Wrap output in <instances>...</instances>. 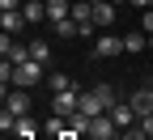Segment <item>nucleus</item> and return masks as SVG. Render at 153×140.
I'll list each match as a JSON object with an SVG mask.
<instances>
[{
    "label": "nucleus",
    "instance_id": "1",
    "mask_svg": "<svg viewBox=\"0 0 153 140\" xmlns=\"http://www.w3.org/2000/svg\"><path fill=\"white\" fill-rule=\"evenodd\" d=\"M94 55H98V59H115V55H123V38L111 34V30H102L98 38H94Z\"/></svg>",
    "mask_w": 153,
    "mask_h": 140
},
{
    "label": "nucleus",
    "instance_id": "2",
    "mask_svg": "<svg viewBox=\"0 0 153 140\" xmlns=\"http://www.w3.org/2000/svg\"><path fill=\"white\" fill-rule=\"evenodd\" d=\"M38 81H43V64H38V59L17 64V72H13V85H17V89H30V85H38Z\"/></svg>",
    "mask_w": 153,
    "mask_h": 140
},
{
    "label": "nucleus",
    "instance_id": "3",
    "mask_svg": "<svg viewBox=\"0 0 153 140\" xmlns=\"http://www.w3.org/2000/svg\"><path fill=\"white\" fill-rule=\"evenodd\" d=\"M76 102H81V93H76V89H60V93H51V115H72L76 110Z\"/></svg>",
    "mask_w": 153,
    "mask_h": 140
},
{
    "label": "nucleus",
    "instance_id": "4",
    "mask_svg": "<svg viewBox=\"0 0 153 140\" xmlns=\"http://www.w3.org/2000/svg\"><path fill=\"white\" fill-rule=\"evenodd\" d=\"M30 21H26V13L22 9H9V13H0V30H4V34H22Z\"/></svg>",
    "mask_w": 153,
    "mask_h": 140
},
{
    "label": "nucleus",
    "instance_id": "5",
    "mask_svg": "<svg viewBox=\"0 0 153 140\" xmlns=\"http://www.w3.org/2000/svg\"><path fill=\"white\" fill-rule=\"evenodd\" d=\"M89 136H94V140H106V136H115V119H111V110L94 115V123H89Z\"/></svg>",
    "mask_w": 153,
    "mask_h": 140
},
{
    "label": "nucleus",
    "instance_id": "6",
    "mask_svg": "<svg viewBox=\"0 0 153 140\" xmlns=\"http://www.w3.org/2000/svg\"><path fill=\"white\" fill-rule=\"evenodd\" d=\"M94 26H98V30H111L115 26V4H111V0H98V4H94Z\"/></svg>",
    "mask_w": 153,
    "mask_h": 140
},
{
    "label": "nucleus",
    "instance_id": "7",
    "mask_svg": "<svg viewBox=\"0 0 153 140\" xmlns=\"http://www.w3.org/2000/svg\"><path fill=\"white\" fill-rule=\"evenodd\" d=\"M4 102H9V110H13L17 119H22V115H30V93H26V89H13V93L4 89Z\"/></svg>",
    "mask_w": 153,
    "mask_h": 140
},
{
    "label": "nucleus",
    "instance_id": "8",
    "mask_svg": "<svg viewBox=\"0 0 153 140\" xmlns=\"http://www.w3.org/2000/svg\"><path fill=\"white\" fill-rule=\"evenodd\" d=\"M76 110L94 119V115H102V110H106V102H102V98L94 93V89H85V93H81V102H76Z\"/></svg>",
    "mask_w": 153,
    "mask_h": 140
},
{
    "label": "nucleus",
    "instance_id": "9",
    "mask_svg": "<svg viewBox=\"0 0 153 140\" xmlns=\"http://www.w3.org/2000/svg\"><path fill=\"white\" fill-rule=\"evenodd\" d=\"M132 102V110H136V119H145V115H153V89H136L128 98Z\"/></svg>",
    "mask_w": 153,
    "mask_h": 140
},
{
    "label": "nucleus",
    "instance_id": "10",
    "mask_svg": "<svg viewBox=\"0 0 153 140\" xmlns=\"http://www.w3.org/2000/svg\"><path fill=\"white\" fill-rule=\"evenodd\" d=\"M111 119H115V127H132V123H136V110H132V102H115L111 106Z\"/></svg>",
    "mask_w": 153,
    "mask_h": 140
},
{
    "label": "nucleus",
    "instance_id": "11",
    "mask_svg": "<svg viewBox=\"0 0 153 140\" xmlns=\"http://www.w3.org/2000/svg\"><path fill=\"white\" fill-rule=\"evenodd\" d=\"M72 17V0H47V21H64Z\"/></svg>",
    "mask_w": 153,
    "mask_h": 140
},
{
    "label": "nucleus",
    "instance_id": "12",
    "mask_svg": "<svg viewBox=\"0 0 153 140\" xmlns=\"http://www.w3.org/2000/svg\"><path fill=\"white\" fill-rule=\"evenodd\" d=\"M22 13H26V21H30V26H34V21H43V17H47V0H26Z\"/></svg>",
    "mask_w": 153,
    "mask_h": 140
},
{
    "label": "nucleus",
    "instance_id": "13",
    "mask_svg": "<svg viewBox=\"0 0 153 140\" xmlns=\"http://www.w3.org/2000/svg\"><path fill=\"white\" fill-rule=\"evenodd\" d=\"M34 132H38V127H34V119H30V115H22V119L13 123V132H9V136H17V140H34Z\"/></svg>",
    "mask_w": 153,
    "mask_h": 140
},
{
    "label": "nucleus",
    "instance_id": "14",
    "mask_svg": "<svg viewBox=\"0 0 153 140\" xmlns=\"http://www.w3.org/2000/svg\"><path fill=\"white\" fill-rule=\"evenodd\" d=\"M72 21H94V0H72Z\"/></svg>",
    "mask_w": 153,
    "mask_h": 140
},
{
    "label": "nucleus",
    "instance_id": "15",
    "mask_svg": "<svg viewBox=\"0 0 153 140\" xmlns=\"http://www.w3.org/2000/svg\"><path fill=\"white\" fill-rule=\"evenodd\" d=\"M30 55L38 59V64H51V43H47V38H34V43H30Z\"/></svg>",
    "mask_w": 153,
    "mask_h": 140
},
{
    "label": "nucleus",
    "instance_id": "16",
    "mask_svg": "<svg viewBox=\"0 0 153 140\" xmlns=\"http://www.w3.org/2000/svg\"><path fill=\"white\" fill-rule=\"evenodd\" d=\"M89 123H94V119H89V115H81V110H72V115H68V127H72L76 136H89Z\"/></svg>",
    "mask_w": 153,
    "mask_h": 140
},
{
    "label": "nucleus",
    "instance_id": "17",
    "mask_svg": "<svg viewBox=\"0 0 153 140\" xmlns=\"http://www.w3.org/2000/svg\"><path fill=\"white\" fill-rule=\"evenodd\" d=\"M123 51H128V55H140V51H145V30L123 34Z\"/></svg>",
    "mask_w": 153,
    "mask_h": 140
},
{
    "label": "nucleus",
    "instance_id": "18",
    "mask_svg": "<svg viewBox=\"0 0 153 140\" xmlns=\"http://www.w3.org/2000/svg\"><path fill=\"white\" fill-rule=\"evenodd\" d=\"M47 85H51V93H60V89H72V76H68V72H51V76H47Z\"/></svg>",
    "mask_w": 153,
    "mask_h": 140
},
{
    "label": "nucleus",
    "instance_id": "19",
    "mask_svg": "<svg viewBox=\"0 0 153 140\" xmlns=\"http://www.w3.org/2000/svg\"><path fill=\"white\" fill-rule=\"evenodd\" d=\"M51 26H55V34H60V38H76V30H81L72 17H64V21H51Z\"/></svg>",
    "mask_w": 153,
    "mask_h": 140
},
{
    "label": "nucleus",
    "instance_id": "20",
    "mask_svg": "<svg viewBox=\"0 0 153 140\" xmlns=\"http://www.w3.org/2000/svg\"><path fill=\"white\" fill-rule=\"evenodd\" d=\"M94 93H98V98H102V102H106V110L115 106V93H111V85H94Z\"/></svg>",
    "mask_w": 153,
    "mask_h": 140
},
{
    "label": "nucleus",
    "instance_id": "21",
    "mask_svg": "<svg viewBox=\"0 0 153 140\" xmlns=\"http://www.w3.org/2000/svg\"><path fill=\"white\" fill-rule=\"evenodd\" d=\"M140 30H145V34H153V9H145V17H140Z\"/></svg>",
    "mask_w": 153,
    "mask_h": 140
},
{
    "label": "nucleus",
    "instance_id": "22",
    "mask_svg": "<svg viewBox=\"0 0 153 140\" xmlns=\"http://www.w3.org/2000/svg\"><path fill=\"white\" fill-rule=\"evenodd\" d=\"M140 127H145V140H153V115H145V119H140Z\"/></svg>",
    "mask_w": 153,
    "mask_h": 140
},
{
    "label": "nucleus",
    "instance_id": "23",
    "mask_svg": "<svg viewBox=\"0 0 153 140\" xmlns=\"http://www.w3.org/2000/svg\"><path fill=\"white\" fill-rule=\"evenodd\" d=\"M26 0H0V13H9V9H22Z\"/></svg>",
    "mask_w": 153,
    "mask_h": 140
},
{
    "label": "nucleus",
    "instance_id": "24",
    "mask_svg": "<svg viewBox=\"0 0 153 140\" xmlns=\"http://www.w3.org/2000/svg\"><path fill=\"white\" fill-rule=\"evenodd\" d=\"M128 4H136V9L145 13V9H153V0H128Z\"/></svg>",
    "mask_w": 153,
    "mask_h": 140
},
{
    "label": "nucleus",
    "instance_id": "25",
    "mask_svg": "<svg viewBox=\"0 0 153 140\" xmlns=\"http://www.w3.org/2000/svg\"><path fill=\"white\" fill-rule=\"evenodd\" d=\"M60 140H81V136H76V132H72V127H68V132H64V136H60Z\"/></svg>",
    "mask_w": 153,
    "mask_h": 140
},
{
    "label": "nucleus",
    "instance_id": "26",
    "mask_svg": "<svg viewBox=\"0 0 153 140\" xmlns=\"http://www.w3.org/2000/svg\"><path fill=\"white\" fill-rule=\"evenodd\" d=\"M111 4H119V0H111Z\"/></svg>",
    "mask_w": 153,
    "mask_h": 140
}]
</instances>
